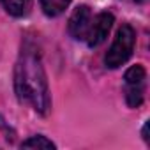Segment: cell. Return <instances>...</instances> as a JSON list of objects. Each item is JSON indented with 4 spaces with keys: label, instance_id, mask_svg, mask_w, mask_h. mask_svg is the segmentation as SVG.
I'll return each instance as SVG.
<instances>
[{
    "label": "cell",
    "instance_id": "3957f363",
    "mask_svg": "<svg viewBox=\"0 0 150 150\" xmlns=\"http://www.w3.org/2000/svg\"><path fill=\"white\" fill-rule=\"evenodd\" d=\"M115 23V16L111 13H99L97 16H92V21H90V27H88V32H87V44L90 48H97L99 44H103Z\"/></svg>",
    "mask_w": 150,
    "mask_h": 150
},
{
    "label": "cell",
    "instance_id": "277c9868",
    "mask_svg": "<svg viewBox=\"0 0 150 150\" xmlns=\"http://www.w3.org/2000/svg\"><path fill=\"white\" fill-rule=\"evenodd\" d=\"M92 21V11L88 6H78L69 18V34L76 41H85Z\"/></svg>",
    "mask_w": 150,
    "mask_h": 150
},
{
    "label": "cell",
    "instance_id": "6da1fadb",
    "mask_svg": "<svg viewBox=\"0 0 150 150\" xmlns=\"http://www.w3.org/2000/svg\"><path fill=\"white\" fill-rule=\"evenodd\" d=\"M14 92L20 103L30 106L34 111L46 115L51 108V97L41 53L35 44L25 42L14 67Z\"/></svg>",
    "mask_w": 150,
    "mask_h": 150
},
{
    "label": "cell",
    "instance_id": "ba28073f",
    "mask_svg": "<svg viewBox=\"0 0 150 150\" xmlns=\"http://www.w3.org/2000/svg\"><path fill=\"white\" fill-rule=\"evenodd\" d=\"M125 85H146V71L143 65H132L124 74Z\"/></svg>",
    "mask_w": 150,
    "mask_h": 150
},
{
    "label": "cell",
    "instance_id": "7a4b0ae2",
    "mask_svg": "<svg viewBox=\"0 0 150 150\" xmlns=\"http://www.w3.org/2000/svg\"><path fill=\"white\" fill-rule=\"evenodd\" d=\"M134 46H136V32L131 25L124 23L117 30L115 41L104 57V65L108 69H117V67L124 65L132 57Z\"/></svg>",
    "mask_w": 150,
    "mask_h": 150
},
{
    "label": "cell",
    "instance_id": "8fae6325",
    "mask_svg": "<svg viewBox=\"0 0 150 150\" xmlns=\"http://www.w3.org/2000/svg\"><path fill=\"white\" fill-rule=\"evenodd\" d=\"M136 2H145V0H136Z\"/></svg>",
    "mask_w": 150,
    "mask_h": 150
},
{
    "label": "cell",
    "instance_id": "52a82bcc",
    "mask_svg": "<svg viewBox=\"0 0 150 150\" xmlns=\"http://www.w3.org/2000/svg\"><path fill=\"white\" fill-rule=\"evenodd\" d=\"M145 99V85H125V103L129 108H139Z\"/></svg>",
    "mask_w": 150,
    "mask_h": 150
},
{
    "label": "cell",
    "instance_id": "30bf717a",
    "mask_svg": "<svg viewBox=\"0 0 150 150\" xmlns=\"http://www.w3.org/2000/svg\"><path fill=\"white\" fill-rule=\"evenodd\" d=\"M143 139H145V141L148 143V122H146V124L143 125Z\"/></svg>",
    "mask_w": 150,
    "mask_h": 150
},
{
    "label": "cell",
    "instance_id": "9c48e42d",
    "mask_svg": "<svg viewBox=\"0 0 150 150\" xmlns=\"http://www.w3.org/2000/svg\"><path fill=\"white\" fill-rule=\"evenodd\" d=\"M21 146L23 148H44V150H48V148H55V143L51 139H48L46 136L37 134V136H32V138L25 139L21 143Z\"/></svg>",
    "mask_w": 150,
    "mask_h": 150
},
{
    "label": "cell",
    "instance_id": "5b68a950",
    "mask_svg": "<svg viewBox=\"0 0 150 150\" xmlns=\"http://www.w3.org/2000/svg\"><path fill=\"white\" fill-rule=\"evenodd\" d=\"M0 2L11 16H16V18L25 16L32 7V0H0Z\"/></svg>",
    "mask_w": 150,
    "mask_h": 150
},
{
    "label": "cell",
    "instance_id": "8992f818",
    "mask_svg": "<svg viewBox=\"0 0 150 150\" xmlns=\"http://www.w3.org/2000/svg\"><path fill=\"white\" fill-rule=\"evenodd\" d=\"M41 2V9L46 16L55 18L60 16L71 4V0H39Z\"/></svg>",
    "mask_w": 150,
    "mask_h": 150
}]
</instances>
